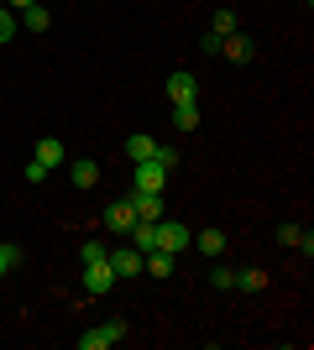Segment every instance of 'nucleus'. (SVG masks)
<instances>
[{
	"label": "nucleus",
	"mask_w": 314,
	"mask_h": 350,
	"mask_svg": "<svg viewBox=\"0 0 314 350\" xmlns=\"http://www.w3.org/2000/svg\"><path fill=\"white\" fill-rule=\"evenodd\" d=\"M278 241H283V246H299L304 230H299V225H278Z\"/></svg>",
	"instance_id": "5701e85b"
},
{
	"label": "nucleus",
	"mask_w": 314,
	"mask_h": 350,
	"mask_svg": "<svg viewBox=\"0 0 314 350\" xmlns=\"http://www.w3.org/2000/svg\"><path fill=\"white\" fill-rule=\"evenodd\" d=\"M131 225H136V209H131V199H116V204H105V230L131 235Z\"/></svg>",
	"instance_id": "20e7f679"
},
{
	"label": "nucleus",
	"mask_w": 314,
	"mask_h": 350,
	"mask_svg": "<svg viewBox=\"0 0 314 350\" xmlns=\"http://www.w3.org/2000/svg\"><path fill=\"white\" fill-rule=\"evenodd\" d=\"M21 27H27V31H47V27H53V21H47V11H42V0L21 11Z\"/></svg>",
	"instance_id": "dca6fc26"
},
{
	"label": "nucleus",
	"mask_w": 314,
	"mask_h": 350,
	"mask_svg": "<svg viewBox=\"0 0 314 350\" xmlns=\"http://www.w3.org/2000/svg\"><path fill=\"white\" fill-rule=\"evenodd\" d=\"M16 37V16H11V5H0V42H11Z\"/></svg>",
	"instance_id": "412c9836"
},
{
	"label": "nucleus",
	"mask_w": 314,
	"mask_h": 350,
	"mask_svg": "<svg viewBox=\"0 0 314 350\" xmlns=\"http://www.w3.org/2000/svg\"><path fill=\"white\" fill-rule=\"evenodd\" d=\"M189 246H199V251L209 256V262H220V256H225V235L215 230V225H209V230H199L194 241H189Z\"/></svg>",
	"instance_id": "9d476101"
},
{
	"label": "nucleus",
	"mask_w": 314,
	"mask_h": 350,
	"mask_svg": "<svg viewBox=\"0 0 314 350\" xmlns=\"http://www.w3.org/2000/svg\"><path fill=\"white\" fill-rule=\"evenodd\" d=\"M79 256H84V262H94V256H105V246H100V241H84V246H79Z\"/></svg>",
	"instance_id": "393cba45"
},
{
	"label": "nucleus",
	"mask_w": 314,
	"mask_h": 350,
	"mask_svg": "<svg viewBox=\"0 0 314 350\" xmlns=\"http://www.w3.org/2000/svg\"><path fill=\"white\" fill-rule=\"evenodd\" d=\"M152 152H157V142H152V136H142V131L126 142V157H131V162H152Z\"/></svg>",
	"instance_id": "2eb2a0df"
},
{
	"label": "nucleus",
	"mask_w": 314,
	"mask_h": 350,
	"mask_svg": "<svg viewBox=\"0 0 314 350\" xmlns=\"http://www.w3.org/2000/svg\"><path fill=\"white\" fill-rule=\"evenodd\" d=\"M5 5H11V11H27V5H37V0H5Z\"/></svg>",
	"instance_id": "a878e982"
},
{
	"label": "nucleus",
	"mask_w": 314,
	"mask_h": 350,
	"mask_svg": "<svg viewBox=\"0 0 314 350\" xmlns=\"http://www.w3.org/2000/svg\"><path fill=\"white\" fill-rule=\"evenodd\" d=\"M168 173L157 167V162H136V193H163Z\"/></svg>",
	"instance_id": "423d86ee"
},
{
	"label": "nucleus",
	"mask_w": 314,
	"mask_h": 350,
	"mask_svg": "<svg viewBox=\"0 0 314 350\" xmlns=\"http://www.w3.org/2000/svg\"><path fill=\"white\" fill-rule=\"evenodd\" d=\"M31 157L42 162V167H58V162H63V142H58V136H42V142H37V152H31Z\"/></svg>",
	"instance_id": "4468645a"
},
{
	"label": "nucleus",
	"mask_w": 314,
	"mask_h": 350,
	"mask_svg": "<svg viewBox=\"0 0 314 350\" xmlns=\"http://www.w3.org/2000/svg\"><path fill=\"white\" fill-rule=\"evenodd\" d=\"M116 272H110V262L105 256H94V262H84V293H110L116 288Z\"/></svg>",
	"instance_id": "7ed1b4c3"
},
{
	"label": "nucleus",
	"mask_w": 314,
	"mask_h": 350,
	"mask_svg": "<svg viewBox=\"0 0 314 350\" xmlns=\"http://www.w3.org/2000/svg\"><path fill=\"white\" fill-rule=\"evenodd\" d=\"M215 37H231V31H241V21H236V11H215Z\"/></svg>",
	"instance_id": "a211bd4d"
},
{
	"label": "nucleus",
	"mask_w": 314,
	"mask_h": 350,
	"mask_svg": "<svg viewBox=\"0 0 314 350\" xmlns=\"http://www.w3.org/2000/svg\"><path fill=\"white\" fill-rule=\"evenodd\" d=\"M0 5H5V0H0Z\"/></svg>",
	"instance_id": "bb28decb"
},
{
	"label": "nucleus",
	"mask_w": 314,
	"mask_h": 350,
	"mask_svg": "<svg viewBox=\"0 0 314 350\" xmlns=\"http://www.w3.org/2000/svg\"><path fill=\"white\" fill-rule=\"evenodd\" d=\"M105 262H110L116 278H136L142 272V251H105Z\"/></svg>",
	"instance_id": "0eeeda50"
},
{
	"label": "nucleus",
	"mask_w": 314,
	"mask_h": 350,
	"mask_svg": "<svg viewBox=\"0 0 314 350\" xmlns=\"http://www.w3.org/2000/svg\"><path fill=\"white\" fill-rule=\"evenodd\" d=\"M209 288H215V293H231V288H236V272L215 262V267H209Z\"/></svg>",
	"instance_id": "f3484780"
},
{
	"label": "nucleus",
	"mask_w": 314,
	"mask_h": 350,
	"mask_svg": "<svg viewBox=\"0 0 314 350\" xmlns=\"http://www.w3.org/2000/svg\"><path fill=\"white\" fill-rule=\"evenodd\" d=\"M120 335H126V324H120V319H105V324H94V329L79 335V350H110V345H120Z\"/></svg>",
	"instance_id": "f257e3e1"
},
{
	"label": "nucleus",
	"mask_w": 314,
	"mask_h": 350,
	"mask_svg": "<svg viewBox=\"0 0 314 350\" xmlns=\"http://www.w3.org/2000/svg\"><path fill=\"white\" fill-rule=\"evenodd\" d=\"M142 272H152V278H173V251H147V256H142Z\"/></svg>",
	"instance_id": "9b49d317"
},
{
	"label": "nucleus",
	"mask_w": 314,
	"mask_h": 350,
	"mask_svg": "<svg viewBox=\"0 0 314 350\" xmlns=\"http://www.w3.org/2000/svg\"><path fill=\"white\" fill-rule=\"evenodd\" d=\"M168 100H173V105H179V100H199V79L179 68L173 79H168Z\"/></svg>",
	"instance_id": "6e6552de"
},
{
	"label": "nucleus",
	"mask_w": 314,
	"mask_h": 350,
	"mask_svg": "<svg viewBox=\"0 0 314 350\" xmlns=\"http://www.w3.org/2000/svg\"><path fill=\"white\" fill-rule=\"evenodd\" d=\"M131 209H136V219H163L168 215L163 193H131Z\"/></svg>",
	"instance_id": "1a4fd4ad"
},
{
	"label": "nucleus",
	"mask_w": 314,
	"mask_h": 350,
	"mask_svg": "<svg viewBox=\"0 0 314 350\" xmlns=\"http://www.w3.org/2000/svg\"><path fill=\"white\" fill-rule=\"evenodd\" d=\"M199 53H205V58H220V37H215V31H205V37H199Z\"/></svg>",
	"instance_id": "4be33fe9"
},
{
	"label": "nucleus",
	"mask_w": 314,
	"mask_h": 350,
	"mask_svg": "<svg viewBox=\"0 0 314 350\" xmlns=\"http://www.w3.org/2000/svg\"><path fill=\"white\" fill-rule=\"evenodd\" d=\"M236 288L241 293H262V272H236Z\"/></svg>",
	"instance_id": "aec40b11"
},
{
	"label": "nucleus",
	"mask_w": 314,
	"mask_h": 350,
	"mask_svg": "<svg viewBox=\"0 0 314 350\" xmlns=\"http://www.w3.org/2000/svg\"><path fill=\"white\" fill-rule=\"evenodd\" d=\"M189 241H194V235H189V225H179V219H168V215L157 219V251H173V256H179Z\"/></svg>",
	"instance_id": "f03ea898"
},
{
	"label": "nucleus",
	"mask_w": 314,
	"mask_h": 350,
	"mask_svg": "<svg viewBox=\"0 0 314 350\" xmlns=\"http://www.w3.org/2000/svg\"><path fill=\"white\" fill-rule=\"evenodd\" d=\"M16 267H21V246H11V241H5V246H0V278H5V272H16Z\"/></svg>",
	"instance_id": "6ab92c4d"
},
{
	"label": "nucleus",
	"mask_w": 314,
	"mask_h": 350,
	"mask_svg": "<svg viewBox=\"0 0 314 350\" xmlns=\"http://www.w3.org/2000/svg\"><path fill=\"white\" fill-rule=\"evenodd\" d=\"M173 126H179V131H194L199 126V100H179L173 105Z\"/></svg>",
	"instance_id": "ddd939ff"
},
{
	"label": "nucleus",
	"mask_w": 314,
	"mask_h": 350,
	"mask_svg": "<svg viewBox=\"0 0 314 350\" xmlns=\"http://www.w3.org/2000/svg\"><path fill=\"white\" fill-rule=\"evenodd\" d=\"M68 178H74V189H94V183H100V167H94V157L74 162V167H68Z\"/></svg>",
	"instance_id": "f8f14e48"
},
{
	"label": "nucleus",
	"mask_w": 314,
	"mask_h": 350,
	"mask_svg": "<svg viewBox=\"0 0 314 350\" xmlns=\"http://www.w3.org/2000/svg\"><path fill=\"white\" fill-rule=\"evenodd\" d=\"M220 53H225L231 63H252V58H257V42L246 37V31H231V37H220Z\"/></svg>",
	"instance_id": "39448f33"
},
{
	"label": "nucleus",
	"mask_w": 314,
	"mask_h": 350,
	"mask_svg": "<svg viewBox=\"0 0 314 350\" xmlns=\"http://www.w3.org/2000/svg\"><path fill=\"white\" fill-rule=\"evenodd\" d=\"M42 178H47V167H42L37 157H31V162H27V183H42Z\"/></svg>",
	"instance_id": "b1692460"
}]
</instances>
